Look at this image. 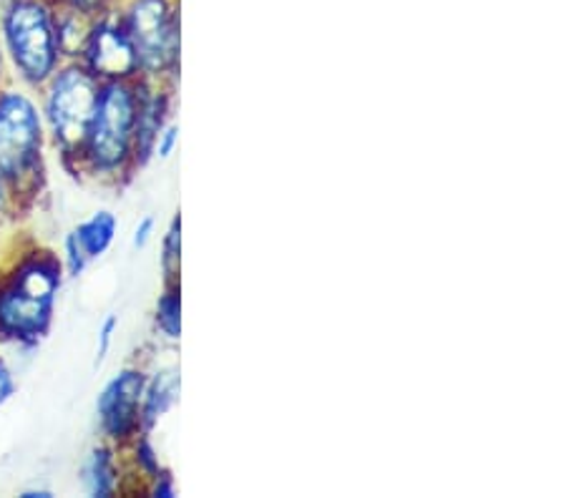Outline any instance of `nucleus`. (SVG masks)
I'll return each instance as SVG.
<instances>
[{
	"instance_id": "6e6552de",
	"label": "nucleus",
	"mask_w": 566,
	"mask_h": 498,
	"mask_svg": "<svg viewBox=\"0 0 566 498\" xmlns=\"http://www.w3.org/2000/svg\"><path fill=\"white\" fill-rule=\"evenodd\" d=\"M144 395V375L126 370L116 375L98 395V418L112 438H126L139 423V403Z\"/></svg>"
},
{
	"instance_id": "f3484780",
	"label": "nucleus",
	"mask_w": 566,
	"mask_h": 498,
	"mask_svg": "<svg viewBox=\"0 0 566 498\" xmlns=\"http://www.w3.org/2000/svg\"><path fill=\"white\" fill-rule=\"evenodd\" d=\"M151 230H154V220L149 216V220H144L139 230H136V237H134V244H136V247H144V244L149 242V234H151Z\"/></svg>"
},
{
	"instance_id": "9d476101",
	"label": "nucleus",
	"mask_w": 566,
	"mask_h": 498,
	"mask_svg": "<svg viewBox=\"0 0 566 498\" xmlns=\"http://www.w3.org/2000/svg\"><path fill=\"white\" fill-rule=\"evenodd\" d=\"M86 486L91 496H112L116 478H114V466H112V456L108 451L98 448L91 453L88 464H86Z\"/></svg>"
},
{
	"instance_id": "ddd939ff",
	"label": "nucleus",
	"mask_w": 566,
	"mask_h": 498,
	"mask_svg": "<svg viewBox=\"0 0 566 498\" xmlns=\"http://www.w3.org/2000/svg\"><path fill=\"white\" fill-rule=\"evenodd\" d=\"M114 330H116V317L112 315L108 320L104 322L102 332H98V350H96V362H102L108 352V346H112V338H114Z\"/></svg>"
},
{
	"instance_id": "0eeeda50",
	"label": "nucleus",
	"mask_w": 566,
	"mask_h": 498,
	"mask_svg": "<svg viewBox=\"0 0 566 498\" xmlns=\"http://www.w3.org/2000/svg\"><path fill=\"white\" fill-rule=\"evenodd\" d=\"M84 56L88 61L91 76L122 78L136 68V53L129 35H126L124 25L112 21L91 25Z\"/></svg>"
},
{
	"instance_id": "9b49d317",
	"label": "nucleus",
	"mask_w": 566,
	"mask_h": 498,
	"mask_svg": "<svg viewBox=\"0 0 566 498\" xmlns=\"http://www.w3.org/2000/svg\"><path fill=\"white\" fill-rule=\"evenodd\" d=\"M175 395H177V378L175 373H164L157 378V383L146 395V423H154L157 421V415H161L167 407L175 403Z\"/></svg>"
},
{
	"instance_id": "dca6fc26",
	"label": "nucleus",
	"mask_w": 566,
	"mask_h": 498,
	"mask_svg": "<svg viewBox=\"0 0 566 498\" xmlns=\"http://www.w3.org/2000/svg\"><path fill=\"white\" fill-rule=\"evenodd\" d=\"M13 393V378H11V370L6 368V362L0 360V403H6L8 398Z\"/></svg>"
},
{
	"instance_id": "f03ea898",
	"label": "nucleus",
	"mask_w": 566,
	"mask_h": 498,
	"mask_svg": "<svg viewBox=\"0 0 566 498\" xmlns=\"http://www.w3.org/2000/svg\"><path fill=\"white\" fill-rule=\"evenodd\" d=\"M59 283V265L51 259H33L18 269L13 283L0 293V332L15 340H39L51 322Z\"/></svg>"
},
{
	"instance_id": "4468645a",
	"label": "nucleus",
	"mask_w": 566,
	"mask_h": 498,
	"mask_svg": "<svg viewBox=\"0 0 566 498\" xmlns=\"http://www.w3.org/2000/svg\"><path fill=\"white\" fill-rule=\"evenodd\" d=\"M104 3H106V0H63V6L71 8V11H78V13H84L88 18L102 11Z\"/></svg>"
},
{
	"instance_id": "1a4fd4ad",
	"label": "nucleus",
	"mask_w": 566,
	"mask_h": 498,
	"mask_svg": "<svg viewBox=\"0 0 566 498\" xmlns=\"http://www.w3.org/2000/svg\"><path fill=\"white\" fill-rule=\"evenodd\" d=\"M116 220L112 212H98L91 216L88 222L78 226L76 232L69 234L66 252H69V267L73 275H78L86 267L88 259H94L106 252L108 244L114 240Z\"/></svg>"
},
{
	"instance_id": "a211bd4d",
	"label": "nucleus",
	"mask_w": 566,
	"mask_h": 498,
	"mask_svg": "<svg viewBox=\"0 0 566 498\" xmlns=\"http://www.w3.org/2000/svg\"><path fill=\"white\" fill-rule=\"evenodd\" d=\"M175 141H177V129H167V134H164L161 147H159V153H161V157H169L171 149H175Z\"/></svg>"
},
{
	"instance_id": "6ab92c4d",
	"label": "nucleus",
	"mask_w": 566,
	"mask_h": 498,
	"mask_svg": "<svg viewBox=\"0 0 566 498\" xmlns=\"http://www.w3.org/2000/svg\"><path fill=\"white\" fill-rule=\"evenodd\" d=\"M3 206H6V179L0 177V212H3Z\"/></svg>"
},
{
	"instance_id": "20e7f679",
	"label": "nucleus",
	"mask_w": 566,
	"mask_h": 498,
	"mask_svg": "<svg viewBox=\"0 0 566 498\" xmlns=\"http://www.w3.org/2000/svg\"><path fill=\"white\" fill-rule=\"evenodd\" d=\"M136 129V102L124 84H108L98 94L94 124H91L86 147L98 169H116L129 153Z\"/></svg>"
},
{
	"instance_id": "f257e3e1",
	"label": "nucleus",
	"mask_w": 566,
	"mask_h": 498,
	"mask_svg": "<svg viewBox=\"0 0 566 498\" xmlns=\"http://www.w3.org/2000/svg\"><path fill=\"white\" fill-rule=\"evenodd\" d=\"M0 29L15 68L25 78L41 84L53 74L59 61L56 15L43 0H3Z\"/></svg>"
},
{
	"instance_id": "423d86ee",
	"label": "nucleus",
	"mask_w": 566,
	"mask_h": 498,
	"mask_svg": "<svg viewBox=\"0 0 566 498\" xmlns=\"http://www.w3.org/2000/svg\"><path fill=\"white\" fill-rule=\"evenodd\" d=\"M41 149V119L23 94L0 96V177L29 174Z\"/></svg>"
},
{
	"instance_id": "39448f33",
	"label": "nucleus",
	"mask_w": 566,
	"mask_h": 498,
	"mask_svg": "<svg viewBox=\"0 0 566 498\" xmlns=\"http://www.w3.org/2000/svg\"><path fill=\"white\" fill-rule=\"evenodd\" d=\"M124 31L136 53V66L159 71L177 56V18L167 0H134L126 13Z\"/></svg>"
},
{
	"instance_id": "2eb2a0df",
	"label": "nucleus",
	"mask_w": 566,
	"mask_h": 498,
	"mask_svg": "<svg viewBox=\"0 0 566 498\" xmlns=\"http://www.w3.org/2000/svg\"><path fill=\"white\" fill-rule=\"evenodd\" d=\"M179 259V222H175V226H171L169 232V240H167V255H164V265H167V269L175 265V262Z\"/></svg>"
},
{
	"instance_id": "aec40b11",
	"label": "nucleus",
	"mask_w": 566,
	"mask_h": 498,
	"mask_svg": "<svg viewBox=\"0 0 566 498\" xmlns=\"http://www.w3.org/2000/svg\"><path fill=\"white\" fill-rule=\"evenodd\" d=\"M0 68H3V59H0Z\"/></svg>"
},
{
	"instance_id": "f8f14e48",
	"label": "nucleus",
	"mask_w": 566,
	"mask_h": 498,
	"mask_svg": "<svg viewBox=\"0 0 566 498\" xmlns=\"http://www.w3.org/2000/svg\"><path fill=\"white\" fill-rule=\"evenodd\" d=\"M159 325L167 330L169 338H179V297H177V293H169L167 297H161Z\"/></svg>"
},
{
	"instance_id": "7ed1b4c3",
	"label": "nucleus",
	"mask_w": 566,
	"mask_h": 498,
	"mask_svg": "<svg viewBox=\"0 0 566 498\" xmlns=\"http://www.w3.org/2000/svg\"><path fill=\"white\" fill-rule=\"evenodd\" d=\"M98 104L96 78L86 68L71 66L53 78L49 91V121L63 149L86 147Z\"/></svg>"
}]
</instances>
